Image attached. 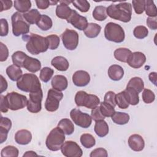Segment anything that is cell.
I'll list each match as a JSON object with an SVG mask.
<instances>
[{
  "label": "cell",
  "mask_w": 157,
  "mask_h": 157,
  "mask_svg": "<svg viewBox=\"0 0 157 157\" xmlns=\"http://www.w3.org/2000/svg\"><path fill=\"white\" fill-rule=\"evenodd\" d=\"M106 11L107 15L111 18L128 23L131 19L132 5L125 2L112 4L107 7Z\"/></svg>",
  "instance_id": "cell-1"
},
{
  "label": "cell",
  "mask_w": 157,
  "mask_h": 157,
  "mask_svg": "<svg viewBox=\"0 0 157 157\" xmlns=\"http://www.w3.org/2000/svg\"><path fill=\"white\" fill-rule=\"evenodd\" d=\"M23 40H26V48L28 52L32 55H38L45 52L48 49V43L47 37L36 34H31L29 36L24 35Z\"/></svg>",
  "instance_id": "cell-2"
},
{
  "label": "cell",
  "mask_w": 157,
  "mask_h": 157,
  "mask_svg": "<svg viewBox=\"0 0 157 157\" xmlns=\"http://www.w3.org/2000/svg\"><path fill=\"white\" fill-rule=\"evenodd\" d=\"M17 88L25 92L31 93L41 89V85L37 76L34 74H23L17 82Z\"/></svg>",
  "instance_id": "cell-3"
},
{
  "label": "cell",
  "mask_w": 157,
  "mask_h": 157,
  "mask_svg": "<svg viewBox=\"0 0 157 157\" xmlns=\"http://www.w3.org/2000/svg\"><path fill=\"white\" fill-rule=\"evenodd\" d=\"M64 134L58 126L52 129L45 140L47 148L53 151L60 150L65 140Z\"/></svg>",
  "instance_id": "cell-4"
},
{
  "label": "cell",
  "mask_w": 157,
  "mask_h": 157,
  "mask_svg": "<svg viewBox=\"0 0 157 157\" xmlns=\"http://www.w3.org/2000/svg\"><path fill=\"white\" fill-rule=\"evenodd\" d=\"M104 36L109 41L121 43L124 40L125 33L124 29L120 25L109 22L105 26Z\"/></svg>",
  "instance_id": "cell-5"
},
{
  "label": "cell",
  "mask_w": 157,
  "mask_h": 157,
  "mask_svg": "<svg viewBox=\"0 0 157 157\" xmlns=\"http://www.w3.org/2000/svg\"><path fill=\"white\" fill-rule=\"evenodd\" d=\"M12 33L15 36L26 35L29 32L30 25L25 20L23 15L18 12L13 13L11 17Z\"/></svg>",
  "instance_id": "cell-6"
},
{
  "label": "cell",
  "mask_w": 157,
  "mask_h": 157,
  "mask_svg": "<svg viewBox=\"0 0 157 157\" xmlns=\"http://www.w3.org/2000/svg\"><path fill=\"white\" fill-rule=\"evenodd\" d=\"M5 98L9 109L17 110L23 109L28 104V99L26 96L21 94L15 91L8 93Z\"/></svg>",
  "instance_id": "cell-7"
},
{
  "label": "cell",
  "mask_w": 157,
  "mask_h": 157,
  "mask_svg": "<svg viewBox=\"0 0 157 157\" xmlns=\"http://www.w3.org/2000/svg\"><path fill=\"white\" fill-rule=\"evenodd\" d=\"M63 94L61 91L53 88L48 91L47 97L45 102V108L48 112H55L59 108V101L63 99Z\"/></svg>",
  "instance_id": "cell-8"
},
{
  "label": "cell",
  "mask_w": 157,
  "mask_h": 157,
  "mask_svg": "<svg viewBox=\"0 0 157 157\" xmlns=\"http://www.w3.org/2000/svg\"><path fill=\"white\" fill-rule=\"evenodd\" d=\"M70 117L73 122L81 128H88L91 124L92 118L91 116L88 113L82 112L78 109L71 110Z\"/></svg>",
  "instance_id": "cell-9"
},
{
  "label": "cell",
  "mask_w": 157,
  "mask_h": 157,
  "mask_svg": "<svg viewBox=\"0 0 157 157\" xmlns=\"http://www.w3.org/2000/svg\"><path fill=\"white\" fill-rule=\"evenodd\" d=\"M64 47L68 50H75L78 44V34L75 30L66 29L61 34Z\"/></svg>",
  "instance_id": "cell-10"
},
{
  "label": "cell",
  "mask_w": 157,
  "mask_h": 157,
  "mask_svg": "<svg viewBox=\"0 0 157 157\" xmlns=\"http://www.w3.org/2000/svg\"><path fill=\"white\" fill-rule=\"evenodd\" d=\"M29 99L27 104V109L29 112L34 113L39 112L42 109V100L43 93L42 89L34 92L29 93Z\"/></svg>",
  "instance_id": "cell-11"
},
{
  "label": "cell",
  "mask_w": 157,
  "mask_h": 157,
  "mask_svg": "<svg viewBox=\"0 0 157 157\" xmlns=\"http://www.w3.org/2000/svg\"><path fill=\"white\" fill-rule=\"evenodd\" d=\"M62 154L66 157H81L83 151L80 146L74 141H66L61 148Z\"/></svg>",
  "instance_id": "cell-12"
},
{
  "label": "cell",
  "mask_w": 157,
  "mask_h": 157,
  "mask_svg": "<svg viewBox=\"0 0 157 157\" xmlns=\"http://www.w3.org/2000/svg\"><path fill=\"white\" fill-rule=\"evenodd\" d=\"M67 22L71 23L74 28L80 31L84 30L88 25L86 18L78 14L75 10H72V14L67 20Z\"/></svg>",
  "instance_id": "cell-13"
},
{
  "label": "cell",
  "mask_w": 157,
  "mask_h": 157,
  "mask_svg": "<svg viewBox=\"0 0 157 157\" xmlns=\"http://www.w3.org/2000/svg\"><path fill=\"white\" fill-rule=\"evenodd\" d=\"M146 61L145 55L140 52H135L131 53L128 58L126 63L128 64L134 69L141 67Z\"/></svg>",
  "instance_id": "cell-14"
},
{
  "label": "cell",
  "mask_w": 157,
  "mask_h": 157,
  "mask_svg": "<svg viewBox=\"0 0 157 157\" xmlns=\"http://www.w3.org/2000/svg\"><path fill=\"white\" fill-rule=\"evenodd\" d=\"M72 82L77 86H85L90 82V75L88 72L85 71H77L75 72L72 75Z\"/></svg>",
  "instance_id": "cell-15"
},
{
  "label": "cell",
  "mask_w": 157,
  "mask_h": 157,
  "mask_svg": "<svg viewBox=\"0 0 157 157\" xmlns=\"http://www.w3.org/2000/svg\"><path fill=\"white\" fill-rule=\"evenodd\" d=\"M128 143L130 148L135 151H140L145 147V142L143 137L137 134L131 135L128 138Z\"/></svg>",
  "instance_id": "cell-16"
},
{
  "label": "cell",
  "mask_w": 157,
  "mask_h": 157,
  "mask_svg": "<svg viewBox=\"0 0 157 157\" xmlns=\"http://www.w3.org/2000/svg\"><path fill=\"white\" fill-rule=\"evenodd\" d=\"M12 127L11 120L7 118L1 116L0 122V143L2 144L7 140V134Z\"/></svg>",
  "instance_id": "cell-17"
},
{
  "label": "cell",
  "mask_w": 157,
  "mask_h": 157,
  "mask_svg": "<svg viewBox=\"0 0 157 157\" xmlns=\"http://www.w3.org/2000/svg\"><path fill=\"white\" fill-rule=\"evenodd\" d=\"M23 67L30 72L35 73L41 69V63L38 59L28 56L23 62Z\"/></svg>",
  "instance_id": "cell-18"
},
{
  "label": "cell",
  "mask_w": 157,
  "mask_h": 157,
  "mask_svg": "<svg viewBox=\"0 0 157 157\" xmlns=\"http://www.w3.org/2000/svg\"><path fill=\"white\" fill-rule=\"evenodd\" d=\"M51 84L53 89L62 91L67 88L68 82L65 76L63 75H56L52 78Z\"/></svg>",
  "instance_id": "cell-19"
},
{
  "label": "cell",
  "mask_w": 157,
  "mask_h": 157,
  "mask_svg": "<svg viewBox=\"0 0 157 157\" xmlns=\"http://www.w3.org/2000/svg\"><path fill=\"white\" fill-rule=\"evenodd\" d=\"M32 140V134L27 129H20L15 134V140L19 145H27Z\"/></svg>",
  "instance_id": "cell-20"
},
{
  "label": "cell",
  "mask_w": 157,
  "mask_h": 157,
  "mask_svg": "<svg viewBox=\"0 0 157 157\" xmlns=\"http://www.w3.org/2000/svg\"><path fill=\"white\" fill-rule=\"evenodd\" d=\"M60 3L56 8V15L61 19L67 20L71 16L72 12V9L66 4L63 2L62 1H59Z\"/></svg>",
  "instance_id": "cell-21"
},
{
  "label": "cell",
  "mask_w": 157,
  "mask_h": 157,
  "mask_svg": "<svg viewBox=\"0 0 157 157\" xmlns=\"http://www.w3.org/2000/svg\"><path fill=\"white\" fill-rule=\"evenodd\" d=\"M107 73L111 80L118 81L123 78L124 75V70L120 65L113 64L109 67Z\"/></svg>",
  "instance_id": "cell-22"
},
{
  "label": "cell",
  "mask_w": 157,
  "mask_h": 157,
  "mask_svg": "<svg viewBox=\"0 0 157 157\" xmlns=\"http://www.w3.org/2000/svg\"><path fill=\"white\" fill-rule=\"evenodd\" d=\"M51 64L59 71H66L68 69L69 66L67 59L62 56L54 57L51 61Z\"/></svg>",
  "instance_id": "cell-23"
},
{
  "label": "cell",
  "mask_w": 157,
  "mask_h": 157,
  "mask_svg": "<svg viewBox=\"0 0 157 157\" xmlns=\"http://www.w3.org/2000/svg\"><path fill=\"white\" fill-rule=\"evenodd\" d=\"M124 96L129 104L136 105L139 102V93L133 88L126 87L123 91Z\"/></svg>",
  "instance_id": "cell-24"
},
{
  "label": "cell",
  "mask_w": 157,
  "mask_h": 157,
  "mask_svg": "<svg viewBox=\"0 0 157 157\" xmlns=\"http://www.w3.org/2000/svg\"><path fill=\"white\" fill-rule=\"evenodd\" d=\"M101 26L95 23H88L86 28L83 30L85 35L88 38H95L100 33Z\"/></svg>",
  "instance_id": "cell-25"
},
{
  "label": "cell",
  "mask_w": 157,
  "mask_h": 157,
  "mask_svg": "<svg viewBox=\"0 0 157 157\" xmlns=\"http://www.w3.org/2000/svg\"><path fill=\"white\" fill-rule=\"evenodd\" d=\"M6 74L12 81H18L23 75V72L20 67L14 64L10 65L7 67Z\"/></svg>",
  "instance_id": "cell-26"
},
{
  "label": "cell",
  "mask_w": 157,
  "mask_h": 157,
  "mask_svg": "<svg viewBox=\"0 0 157 157\" xmlns=\"http://www.w3.org/2000/svg\"><path fill=\"white\" fill-rule=\"evenodd\" d=\"M94 131L97 136L100 137H105L109 133V126L105 121L100 120L95 123Z\"/></svg>",
  "instance_id": "cell-27"
},
{
  "label": "cell",
  "mask_w": 157,
  "mask_h": 157,
  "mask_svg": "<svg viewBox=\"0 0 157 157\" xmlns=\"http://www.w3.org/2000/svg\"><path fill=\"white\" fill-rule=\"evenodd\" d=\"M99 104L100 99L96 95L87 93L83 102V107L93 109L97 107Z\"/></svg>",
  "instance_id": "cell-28"
},
{
  "label": "cell",
  "mask_w": 157,
  "mask_h": 157,
  "mask_svg": "<svg viewBox=\"0 0 157 157\" xmlns=\"http://www.w3.org/2000/svg\"><path fill=\"white\" fill-rule=\"evenodd\" d=\"M58 126L66 135H71L74 131L73 123L68 118H63L58 123Z\"/></svg>",
  "instance_id": "cell-29"
},
{
  "label": "cell",
  "mask_w": 157,
  "mask_h": 157,
  "mask_svg": "<svg viewBox=\"0 0 157 157\" xmlns=\"http://www.w3.org/2000/svg\"><path fill=\"white\" fill-rule=\"evenodd\" d=\"M40 15V12L35 9H33L23 14V18L29 25L36 24L39 20Z\"/></svg>",
  "instance_id": "cell-30"
},
{
  "label": "cell",
  "mask_w": 157,
  "mask_h": 157,
  "mask_svg": "<svg viewBox=\"0 0 157 157\" xmlns=\"http://www.w3.org/2000/svg\"><path fill=\"white\" fill-rule=\"evenodd\" d=\"M131 53L132 52L127 48H118L114 51L113 55L117 60L123 63H126Z\"/></svg>",
  "instance_id": "cell-31"
},
{
  "label": "cell",
  "mask_w": 157,
  "mask_h": 157,
  "mask_svg": "<svg viewBox=\"0 0 157 157\" xmlns=\"http://www.w3.org/2000/svg\"><path fill=\"white\" fill-rule=\"evenodd\" d=\"M111 118L115 124L120 125H123L128 123L130 119L129 115L128 113L121 112H115Z\"/></svg>",
  "instance_id": "cell-32"
},
{
  "label": "cell",
  "mask_w": 157,
  "mask_h": 157,
  "mask_svg": "<svg viewBox=\"0 0 157 157\" xmlns=\"http://www.w3.org/2000/svg\"><path fill=\"white\" fill-rule=\"evenodd\" d=\"M126 87L132 88L134 89L138 93L142 91L144 89V81L140 77H134L131 78L128 82Z\"/></svg>",
  "instance_id": "cell-33"
},
{
  "label": "cell",
  "mask_w": 157,
  "mask_h": 157,
  "mask_svg": "<svg viewBox=\"0 0 157 157\" xmlns=\"http://www.w3.org/2000/svg\"><path fill=\"white\" fill-rule=\"evenodd\" d=\"M36 25L42 31L50 29L53 25V22L50 17L46 15H41Z\"/></svg>",
  "instance_id": "cell-34"
},
{
  "label": "cell",
  "mask_w": 157,
  "mask_h": 157,
  "mask_svg": "<svg viewBox=\"0 0 157 157\" xmlns=\"http://www.w3.org/2000/svg\"><path fill=\"white\" fill-rule=\"evenodd\" d=\"M107 7L103 6H98L95 7L93 11V17L97 21H102L107 17Z\"/></svg>",
  "instance_id": "cell-35"
},
{
  "label": "cell",
  "mask_w": 157,
  "mask_h": 157,
  "mask_svg": "<svg viewBox=\"0 0 157 157\" xmlns=\"http://www.w3.org/2000/svg\"><path fill=\"white\" fill-rule=\"evenodd\" d=\"M13 6L18 12L25 13L31 7V2L28 0H15Z\"/></svg>",
  "instance_id": "cell-36"
},
{
  "label": "cell",
  "mask_w": 157,
  "mask_h": 157,
  "mask_svg": "<svg viewBox=\"0 0 157 157\" xmlns=\"http://www.w3.org/2000/svg\"><path fill=\"white\" fill-rule=\"evenodd\" d=\"M28 55L22 51H17L12 55L13 64L19 67H23V62Z\"/></svg>",
  "instance_id": "cell-37"
},
{
  "label": "cell",
  "mask_w": 157,
  "mask_h": 157,
  "mask_svg": "<svg viewBox=\"0 0 157 157\" xmlns=\"http://www.w3.org/2000/svg\"><path fill=\"white\" fill-rule=\"evenodd\" d=\"M81 144L86 148H90L95 145L96 140L90 134L85 133L82 134L80 139Z\"/></svg>",
  "instance_id": "cell-38"
},
{
  "label": "cell",
  "mask_w": 157,
  "mask_h": 157,
  "mask_svg": "<svg viewBox=\"0 0 157 157\" xmlns=\"http://www.w3.org/2000/svg\"><path fill=\"white\" fill-rule=\"evenodd\" d=\"M145 11L149 17H156L157 16V9L153 1H145Z\"/></svg>",
  "instance_id": "cell-39"
},
{
  "label": "cell",
  "mask_w": 157,
  "mask_h": 157,
  "mask_svg": "<svg viewBox=\"0 0 157 157\" xmlns=\"http://www.w3.org/2000/svg\"><path fill=\"white\" fill-rule=\"evenodd\" d=\"M18 153L19 151L17 148L12 145H7L1 150V156L2 157H17Z\"/></svg>",
  "instance_id": "cell-40"
},
{
  "label": "cell",
  "mask_w": 157,
  "mask_h": 157,
  "mask_svg": "<svg viewBox=\"0 0 157 157\" xmlns=\"http://www.w3.org/2000/svg\"><path fill=\"white\" fill-rule=\"evenodd\" d=\"M54 74V71L49 67H44L40 69L39 78L45 83L48 82L52 77Z\"/></svg>",
  "instance_id": "cell-41"
},
{
  "label": "cell",
  "mask_w": 157,
  "mask_h": 157,
  "mask_svg": "<svg viewBox=\"0 0 157 157\" xmlns=\"http://www.w3.org/2000/svg\"><path fill=\"white\" fill-rule=\"evenodd\" d=\"M73 6L81 12H87L90 8V4L86 0H77L72 1Z\"/></svg>",
  "instance_id": "cell-42"
},
{
  "label": "cell",
  "mask_w": 157,
  "mask_h": 157,
  "mask_svg": "<svg viewBox=\"0 0 157 157\" xmlns=\"http://www.w3.org/2000/svg\"><path fill=\"white\" fill-rule=\"evenodd\" d=\"M115 102H116V105H117L118 107L121 109H126L129 105V103L127 102L126 99L123 91L116 94Z\"/></svg>",
  "instance_id": "cell-43"
},
{
  "label": "cell",
  "mask_w": 157,
  "mask_h": 157,
  "mask_svg": "<svg viewBox=\"0 0 157 157\" xmlns=\"http://www.w3.org/2000/svg\"><path fill=\"white\" fill-rule=\"evenodd\" d=\"M115 107H112L110 104L105 102L104 101L100 102V109L102 114L105 117H110L114 113Z\"/></svg>",
  "instance_id": "cell-44"
},
{
  "label": "cell",
  "mask_w": 157,
  "mask_h": 157,
  "mask_svg": "<svg viewBox=\"0 0 157 157\" xmlns=\"http://www.w3.org/2000/svg\"><path fill=\"white\" fill-rule=\"evenodd\" d=\"M133 34L136 38L139 39H142L148 36V30L144 26H137L134 29Z\"/></svg>",
  "instance_id": "cell-45"
},
{
  "label": "cell",
  "mask_w": 157,
  "mask_h": 157,
  "mask_svg": "<svg viewBox=\"0 0 157 157\" xmlns=\"http://www.w3.org/2000/svg\"><path fill=\"white\" fill-rule=\"evenodd\" d=\"M48 40V48L50 50L56 49L60 42L59 37L56 34H51L46 37Z\"/></svg>",
  "instance_id": "cell-46"
},
{
  "label": "cell",
  "mask_w": 157,
  "mask_h": 157,
  "mask_svg": "<svg viewBox=\"0 0 157 157\" xmlns=\"http://www.w3.org/2000/svg\"><path fill=\"white\" fill-rule=\"evenodd\" d=\"M142 100L146 104L152 103L155 99V93L150 90L145 88L144 89V91L142 94Z\"/></svg>",
  "instance_id": "cell-47"
},
{
  "label": "cell",
  "mask_w": 157,
  "mask_h": 157,
  "mask_svg": "<svg viewBox=\"0 0 157 157\" xmlns=\"http://www.w3.org/2000/svg\"><path fill=\"white\" fill-rule=\"evenodd\" d=\"M134 10L137 14H141L145 10L144 0H133L132 1Z\"/></svg>",
  "instance_id": "cell-48"
},
{
  "label": "cell",
  "mask_w": 157,
  "mask_h": 157,
  "mask_svg": "<svg viewBox=\"0 0 157 157\" xmlns=\"http://www.w3.org/2000/svg\"><path fill=\"white\" fill-rule=\"evenodd\" d=\"M115 96H116V94L113 91H107L104 96V101L105 102L110 104L112 107H115L116 106Z\"/></svg>",
  "instance_id": "cell-49"
},
{
  "label": "cell",
  "mask_w": 157,
  "mask_h": 157,
  "mask_svg": "<svg viewBox=\"0 0 157 157\" xmlns=\"http://www.w3.org/2000/svg\"><path fill=\"white\" fill-rule=\"evenodd\" d=\"M91 117L95 121L103 120L105 118V117L101 113L100 107H98V106L96 107L95 108L91 110Z\"/></svg>",
  "instance_id": "cell-50"
},
{
  "label": "cell",
  "mask_w": 157,
  "mask_h": 157,
  "mask_svg": "<svg viewBox=\"0 0 157 157\" xmlns=\"http://www.w3.org/2000/svg\"><path fill=\"white\" fill-rule=\"evenodd\" d=\"M86 94L87 93L84 91H78V92H77L75 96L74 100L76 105L78 107H83V102Z\"/></svg>",
  "instance_id": "cell-51"
},
{
  "label": "cell",
  "mask_w": 157,
  "mask_h": 157,
  "mask_svg": "<svg viewBox=\"0 0 157 157\" xmlns=\"http://www.w3.org/2000/svg\"><path fill=\"white\" fill-rule=\"evenodd\" d=\"M90 157H97V156H103L107 157L108 154L105 149L103 148H98L93 150L90 154Z\"/></svg>",
  "instance_id": "cell-52"
},
{
  "label": "cell",
  "mask_w": 157,
  "mask_h": 157,
  "mask_svg": "<svg viewBox=\"0 0 157 157\" xmlns=\"http://www.w3.org/2000/svg\"><path fill=\"white\" fill-rule=\"evenodd\" d=\"M0 48H1V56H0V61H5L9 56V50L7 46L4 44L2 42H0Z\"/></svg>",
  "instance_id": "cell-53"
},
{
  "label": "cell",
  "mask_w": 157,
  "mask_h": 157,
  "mask_svg": "<svg viewBox=\"0 0 157 157\" xmlns=\"http://www.w3.org/2000/svg\"><path fill=\"white\" fill-rule=\"evenodd\" d=\"M1 23V36H6L9 33V25L6 19L1 18L0 20Z\"/></svg>",
  "instance_id": "cell-54"
},
{
  "label": "cell",
  "mask_w": 157,
  "mask_h": 157,
  "mask_svg": "<svg viewBox=\"0 0 157 157\" xmlns=\"http://www.w3.org/2000/svg\"><path fill=\"white\" fill-rule=\"evenodd\" d=\"M157 18L156 17H148L147 19L146 23L148 28L152 30H156L157 29Z\"/></svg>",
  "instance_id": "cell-55"
},
{
  "label": "cell",
  "mask_w": 157,
  "mask_h": 157,
  "mask_svg": "<svg viewBox=\"0 0 157 157\" xmlns=\"http://www.w3.org/2000/svg\"><path fill=\"white\" fill-rule=\"evenodd\" d=\"M35 2L37 8L39 9H46L51 5L50 1L47 0H36Z\"/></svg>",
  "instance_id": "cell-56"
},
{
  "label": "cell",
  "mask_w": 157,
  "mask_h": 157,
  "mask_svg": "<svg viewBox=\"0 0 157 157\" xmlns=\"http://www.w3.org/2000/svg\"><path fill=\"white\" fill-rule=\"evenodd\" d=\"M1 103H0V109H1V112L2 113H6L8 110V106H7V104L5 98V96L3 95H1Z\"/></svg>",
  "instance_id": "cell-57"
},
{
  "label": "cell",
  "mask_w": 157,
  "mask_h": 157,
  "mask_svg": "<svg viewBox=\"0 0 157 157\" xmlns=\"http://www.w3.org/2000/svg\"><path fill=\"white\" fill-rule=\"evenodd\" d=\"M1 3V12H2L4 10H7L9 9H10L12 6V1L11 0L10 1H0Z\"/></svg>",
  "instance_id": "cell-58"
},
{
  "label": "cell",
  "mask_w": 157,
  "mask_h": 157,
  "mask_svg": "<svg viewBox=\"0 0 157 157\" xmlns=\"http://www.w3.org/2000/svg\"><path fill=\"white\" fill-rule=\"evenodd\" d=\"M1 78H0V90H1V93H2L4 91H5L7 88V80L4 78V77L1 75Z\"/></svg>",
  "instance_id": "cell-59"
},
{
  "label": "cell",
  "mask_w": 157,
  "mask_h": 157,
  "mask_svg": "<svg viewBox=\"0 0 157 157\" xmlns=\"http://www.w3.org/2000/svg\"><path fill=\"white\" fill-rule=\"evenodd\" d=\"M149 80L150 81L153 83L155 85H156V72H150L148 75Z\"/></svg>",
  "instance_id": "cell-60"
},
{
  "label": "cell",
  "mask_w": 157,
  "mask_h": 157,
  "mask_svg": "<svg viewBox=\"0 0 157 157\" xmlns=\"http://www.w3.org/2000/svg\"><path fill=\"white\" fill-rule=\"evenodd\" d=\"M38 155L34 151H27L25 152V153H24V155H23V157L25 156H37Z\"/></svg>",
  "instance_id": "cell-61"
},
{
  "label": "cell",
  "mask_w": 157,
  "mask_h": 157,
  "mask_svg": "<svg viewBox=\"0 0 157 157\" xmlns=\"http://www.w3.org/2000/svg\"><path fill=\"white\" fill-rule=\"evenodd\" d=\"M59 1H50V4L51 5H55Z\"/></svg>",
  "instance_id": "cell-62"
}]
</instances>
